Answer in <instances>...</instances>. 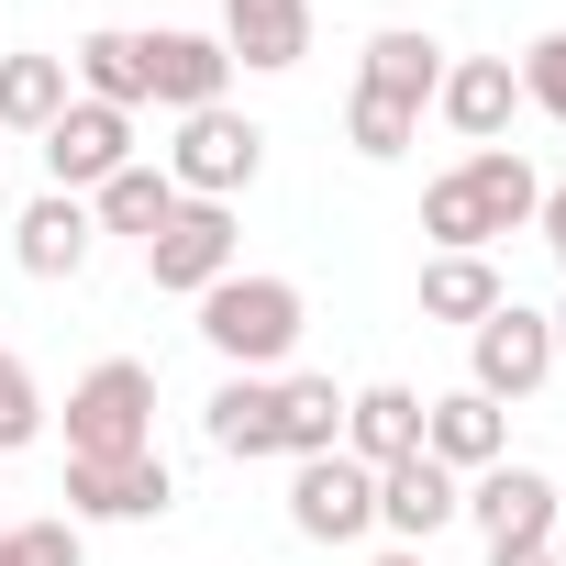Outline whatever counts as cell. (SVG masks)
<instances>
[{
  "label": "cell",
  "instance_id": "8992f818",
  "mask_svg": "<svg viewBox=\"0 0 566 566\" xmlns=\"http://www.w3.org/2000/svg\"><path fill=\"white\" fill-rule=\"evenodd\" d=\"M34 145H45V189L90 200L101 178H123V167H134V112H112V101H67Z\"/></svg>",
  "mask_w": 566,
  "mask_h": 566
},
{
  "label": "cell",
  "instance_id": "d6986e66",
  "mask_svg": "<svg viewBox=\"0 0 566 566\" xmlns=\"http://www.w3.org/2000/svg\"><path fill=\"white\" fill-rule=\"evenodd\" d=\"M67 78H78V101H112V112H145V34H123V23L78 34V45H67Z\"/></svg>",
  "mask_w": 566,
  "mask_h": 566
},
{
  "label": "cell",
  "instance_id": "4dcf8cb0",
  "mask_svg": "<svg viewBox=\"0 0 566 566\" xmlns=\"http://www.w3.org/2000/svg\"><path fill=\"white\" fill-rule=\"evenodd\" d=\"M489 566H555V544H489Z\"/></svg>",
  "mask_w": 566,
  "mask_h": 566
},
{
  "label": "cell",
  "instance_id": "83f0119b",
  "mask_svg": "<svg viewBox=\"0 0 566 566\" xmlns=\"http://www.w3.org/2000/svg\"><path fill=\"white\" fill-rule=\"evenodd\" d=\"M0 566H90V544H78L67 511H45V522H12V533H0Z\"/></svg>",
  "mask_w": 566,
  "mask_h": 566
},
{
  "label": "cell",
  "instance_id": "7402d4cb",
  "mask_svg": "<svg viewBox=\"0 0 566 566\" xmlns=\"http://www.w3.org/2000/svg\"><path fill=\"white\" fill-rule=\"evenodd\" d=\"M511 290L489 255H422V323H489Z\"/></svg>",
  "mask_w": 566,
  "mask_h": 566
},
{
  "label": "cell",
  "instance_id": "52a82bcc",
  "mask_svg": "<svg viewBox=\"0 0 566 566\" xmlns=\"http://www.w3.org/2000/svg\"><path fill=\"white\" fill-rule=\"evenodd\" d=\"M145 277H156L167 301L222 290V277H233V200H178V211H167V233L145 244Z\"/></svg>",
  "mask_w": 566,
  "mask_h": 566
},
{
  "label": "cell",
  "instance_id": "f1b7e54d",
  "mask_svg": "<svg viewBox=\"0 0 566 566\" xmlns=\"http://www.w3.org/2000/svg\"><path fill=\"white\" fill-rule=\"evenodd\" d=\"M511 78H522V101H533V112H544V123H566V34H533V45H522V67H511Z\"/></svg>",
  "mask_w": 566,
  "mask_h": 566
},
{
  "label": "cell",
  "instance_id": "ba28073f",
  "mask_svg": "<svg viewBox=\"0 0 566 566\" xmlns=\"http://www.w3.org/2000/svg\"><path fill=\"white\" fill-rule=\"evenodd\" d=\"M455 511H467L489 544H555V511H566V500H555V478H544V467L500 455V467H478V478H467V500H455Z\"/></svg>",
  "mask_w": 566,
  "mask_h": 566
},
{
  "label": "cell",
  "instance_id": "44dd1931",
  "mask_svg": "<svg viewBox=\"0 0 566 566\" xmlns=\"http://www.w3.org/2000/svg\"><path fill=\"white\" fill-rule=\"evenodd\" d=\"M200 422H211V444H222L233 467H255V455H277V378H222Z\"/></svg>",
  "mask_w": 566,
  "mask_h": 566
},
{
  "label": "cell",
  "instance_id": "4316f807",
  "mask_svg": "<svg viewBox=\"0 0 566 566\" xmlns=\"http://www.w3.org/2000/svg\"><path fill=\"white\" fill-rule=\"evenodd\" d=\"M23 444H45V389H34V367L0 345V455H23Z\"/></svg>",
  "mask_w": 566,
  "mask_h": 566
},
{
  "label": "cell",
  "instance_id": "2e32d148",
  "mask_svg": "<svg viewBox=\"0 0 566 566\" xmlns=\"http://www.w3.org/2000/svg\"><path fill=\"white\" fill-rule=\"evenodd\" d=\"M356 90L433 112V90H444V45H433L422 23H389V34H367V56H356Z\"/></svg>",
  "mask_w": 566,
  "mask_h": 566
},
{
  "label": "cell",
  "instance_id": "603a6c76",
  "mask_svg": "<svg viewBox=\"0 0 566 566\" xmlns=\"http://www.w3.org/2000/svg\"><path fill=\"white\" fill-rule=\"evenodd\" d=\"M345 444V389L334 378H277V455H334Z\"/></svg>",
  "mask_w": 566,
  "mask_h": 566
},
{
  "label": "cell",
  "instance_id": "d6a6232c",
  "mask_svg": "<svg viewBox=\"0 0 566 566\" xmlns=\"http://www.w3.org/2000/svg\"><path fill=\"white\" fill-rule=\"evenodd\" d=\"M378 566H433V555H411V544H389V555H378Z\"/></svg>",
  "mask_w": 566,
  "mask_h": 566
},
{
  "label": "cell",
  "instance_id": "9c48e42d",
  "mask_svg": "<svg viewBox=\"0 0 566 566\" xmlns=\"http://www.w3.org/2000/svg\"><path fill=\"white\" fill-rule=\"evenodd\" d=\"M156 511H178V467H167V455L67 467V522H156Z\"/></svg>",
  "mask_w": 566,
  "mask_h": 566
},
{
  "label": "cell",
  "instance_id": "1f68e13d",
  "mask_svg": "<svg viewBox=\"0 0 566 566\" xmlns=\"http://www.w3.org/2000/svg\"><path fill=\"white\" fill-rule=\"evenodd\" d=\"M544 323H555V367H566V301H555V312H544Z\"/></svg>",
  "mask_w": 566,
  "mask_h": 566
},
{
  "label": "cell",
  "instance_id": "5b68a950",
  "mask_svg": "<svg viewBox=\"0 0 566 566\" xmlns=\"http://www.w3.org/2000/svg\"><path fill=\"white\" fill-rule=\"evenodd\" d=\"M290 533L301 544H367L378 533V467H356L345 444L334 455H301L290 467Z\"/></svg>",
  "mask_w": 566,
  "mask_h": 566
},
{
  "label": "cell",
  "instance_id": "ffe728a7",
  "mask_svg": "<svg viewBox=\"0 0 566 566\" xmlns=\"http://www.w3.org/2000/svg\"><path fill=\"white\" fill-rule=\"evenodd\" d=\"M167 211H178V178H167V167H145V156H134L123 178H101V189H90V222H101V233H134V244H156V233H167Z\"/></svg>",
  "mask_w": 566,
  "mask_h": 566
},
{
  "label": "cell",
  "instance_id": "ac0fdd59",
  "mask_svg": "<svg viewBox=\"0 0 566 566\" xmlns=\"http://www.w3.org/2000/svg\"><path fill=\"white\" fill-rule=\"evenodd\" d=\"M345 455H356V467H400V455H422V389H400V378L356 389V400H345Z\"/></svg>",
  "mask_w": 566,
  "mask_h": 566
},
{
  "label": "cell",
  "instance_id": "5bb4252c",
  "mask_svg": "<svg viewBox=\"0 0 566 566\" xmlns=\"http://www.w3.org/2000/svg\"><path fill=\"white\" fill-rule=\"evenodd\" d=\"M422 455H433V467H455V478L500 467V455H511V422H500V400H478V389H444V400H422Z\"/></svg>",
  "mask_w": 566,
  "mask_h": 566
},
{
  "label": "cell",
  "instance_id": "9a60e30c",
  "mask_svg": "<svg viewBox=\"0 0 566 566\" xmlns=\"http://www.w3.org/2000/svg\"><path fill=\"white\" fill-rule=\"evenodd\" d=\"M455 500H467V478L455 467H433V455H400V467H378V522L422 555L444 522H455Z\"/></svg>",
  "mask_w": 566,
  "mask_h": 566
},
{
  "label": "cell",
  "instance_id": "7a4b0ae2",
  "mask_svg": "<svg viewBox=\"0 0 566 566\" xmlns=\"http://www.w3.org/2000/svg\"><path fill=\"white\" fill-rule=\"evenodd\" d=\"M156 455V367L145 356H101L67 389V467H123Z\"/></svg>",
  "mask_w": 566,
  "mask_h": 566
},
{
  "label": "cell",
  "instance_id": "f546056e",
  "mask_svg": "<svg viewBox=\"0 0 566 566\" xmlns=\"http://www.w3.org/2000/svg\"><path fill=\"white\" fill-rule=\"evenodd\" d=\"M533 233H544V244H555V266H566V178L544 189V211H533Z\"/></svg>",
  "mask_w": 566,
  "mask_h": 566
},
{
  "label": "cell",
  "instance_id": "4fadbf2b",
  "mask_svg": "<svg viewBox=\"0 0 566 566\" xmlns=\"http://www.w3.org/2000/svg\"><path fill=\"white\" fill-rule=\"evenodd\" d=\"M433 112H444L467 145H500V134H511V112H522V78H511V56H444V90H433Z\"/></svg>",
  "mask_w": 566,
  "mask_h": 566
},
{
  "label": "cell",
  "instance_id": "484cf974",
  "mask_svg": "<svg viewBox=\"0 0 566 566\" xmlns=\"http://www.w3.org/2000/svg\"><path fill=\"white\" fill-rule=\"evenodd\" d=\"M422 233H433V255H489V222H478V189L444 167L433 189H422Z\"/></svg>",
  "mask_w": 566,
  "mask_h": 566
},
{
  "label": "cell",
  "instance_id": "30bf717a",
  "mask_svg": "<svg viewBox=\"0 0 566 566\" xmlns=\"http://www.w3.org/2000/svg\"><path fill=\"white\" fill-rule=\"evenodd\" d=\"M101 255V222H90V200H67V189H45V200H23V222H12V266L23 277H78Z\"/></svg>",
  "mask_w": 566,
  "mask_h": 566
},
{
  "label": "cell",
  "instance_id": "836d02e7",
  "mask_svg": "<svg viewBox=\"0 0 566 566\" xmlns=\"http://www.w3.org/2000/svg\"><path fill=\"white\" fill-rule=\"evenodd\" d=\"M0 533H12V522H0Z\"/></svg>",
  "mask_w": 566,
  "mask_h": 566
},
{
  "label": "cell",
  "instance_id": "e0dca14e",
  "mask_svg": "<svg viewBox=\"0 0 566 566\" xmlns=\"http://www.w3.org/2000/svg\"><path fill=\"white\" fill-rule=\"evenodd\" d=\"M467 189H478V222H489V244L500 233H533V211H544V178H533V156L522 145H467V167H455Z\"/></svg>",
  "mask_w": 566,
  "mask_h": 566
},
{
  "label": "cell",
  "instance_id": "7c38bea8",
  "mask_svg": "<svg viewBox=\"0 0 566 566\" xmlns=\"http://www.w3.org/2000/svg\"><path fill=\"white\" fill-rule=\"evenodd\" d=\"M222 78H233L222 34H145V101L156 112H211Z\"/></svg>",
  "mask_w": 566,
  "mask_h": 566
},
{
  "label": "cell",
  "instance_id": "8fae6325",
  "mask_svg": "<svg viewBox=\"0 0 566 566\" xmlns=\"http://www.w3.org/2000/svg\"><path fill=\"white\" fill-rule=\"evenodd\" d=\"M222 56L255 78H290L312 56V0H222Z\"/></svg>",
  "mask_w": 566,
  "mask_h": 566
},
{
  "label": "cell",
  "instance_id": "3957f363",
  "mask_svg": "<svg viewBox=\"0 0 566 566\" xmlns=\"http://www.w3.org/2000/svg\"><path fill=\"white\" fill-rule=\"evenodd\" d=\"M156 167L178 178V200H244V189H255V167H266V123H244L233 101L178 112V145H167Z\"/></svg>",
  "mask_w": 566,
  "mask_h": 566
},
{
  "label": "cell",
  "instance_id": "6da1fadb",
  "mask_svg": "<svg viewBox=\"0 0 566 566\" xmlns=\"http://www.w3.org/2000/svg\"><path fill=\"white\" fill-rule=\"evenodd\" d=\"M301 323H312V301H301V277H277V266H233L222 290H200V345L233 378H266L301 345Z\"/></svg>",
  "mask_w": 566,
  "mask_h": 566
},
{
  "label": "cell",
  "instance_id": "d4e9b609",
  "mask_svg": "<svg viewBox=\"0 0 566 566\" xmlns=\"http://www.w3.org/2000/svg\"><path fill=\"white\" fill-rule=\"evenodd\" d=\"M345 145H356L367 167H389V156H411V145H422V112H411V101L356 90V101H345Z\"/></svg>",
  "mask_w": 566,
  "mask_h": 566
},
{
  "label": "cell",
  "instance_id": "277c9868",
  "mask_svg": "<svg viewBox=\"0 0 566 566\" xmlns=\"http://www.w3.org/2000/svg\"><path fill=\"white\" fill-rule=\"evenodd\" d=\"M544 378H555V323H544L533 301H500L489 323H467V389H478V400L511 411V400H533Z\"/></svg>",
  "mask_w": 566,
  "mask_h": 566
},
{
  "label": "cell",
  "instance_id": "cb8c5ba5",
  "mask_svg": "<svg viewBox=\"0 0 566 566\" xmlns=\"http://www.w3.org/2000/svg\"><path fill=\"white\" fill-rule=\"evenodd\" d=\"M67 101H78L67 56H0V134H45Z\"/></svg>",
  "mask_w": 566,
  "mask_h": 566
}]
</instances>
